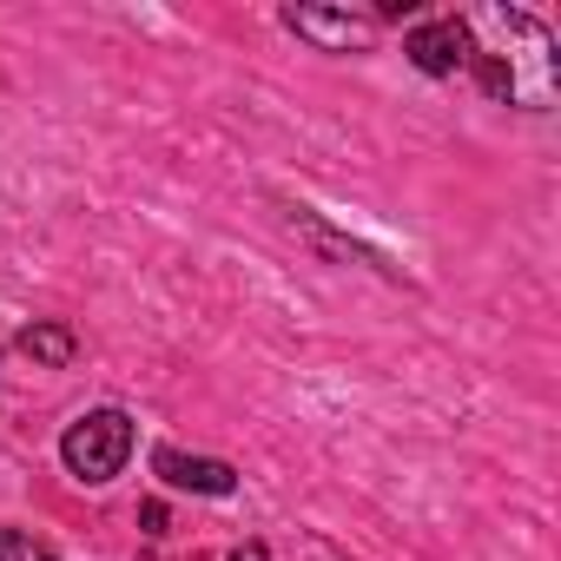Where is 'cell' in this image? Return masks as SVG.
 I'll return each instance as SVG.
<instances>
[{
	"mask_svg": "<svg viewBox=\"0 0 561 561\" xmlns=\"http://www.w3.org/2000/svg\"><path fill=\"white\" fill-rule=\"evenodd\" d=\"M139 528H146V535H165V502H146V508H139Z\"/></svg>",
	"mask_w": 561,
	"mask_h": 561,
	"instance_id": "8",
	"label": "cell"
},
{
	"mask_svg": "<svg viewBox=\"0 0 561 561\" xmlns=\"http://www.w3.org/2000/svg\"><path fill=\"white\" fill-rule=\"evenodd\" d=\"M231 561H271V548H264V541H244V548H238Z\"/></svg>",
	"mask_w": 561,
	"mask_h": 561,
	"instance_id": "9",
	"label": "cell"
},
{
	"mask_svg": "<svg viewBox=\"0 0 561 561\" xmlns=\"http://www.w3.org/2000/svg\"><path fill=\"white\" fill-rule=\"evenodd\" d=\"M126 456H133V416L126 410H93L60 436V462L80 482H113L126 469Z\"/></svg>",
	"mask_w": 561,
	"mask_h": 561,
	"instance_id": "1",
	"label": "cell"
},
{
	"mask_svg": "<svg viewBox=\"0 0 561 561\" xmlns=\"http://www.w3.org/2000/svg\"><path fill=\"white\" fill-rule=\"evenodd\" d=\"M476 80H482L489 100H515V67L502 54H476Z\"/></svg>",
	"mask_w": 561,
	"mask_h": 561,
	"instance_id": "6",
	"label": "cell"
},
{
	"mask_svg": "<svg viewBox=\"0 0 561 561\" xmlns=\"http://www.w3.org/2000/svg\"><path fill=\"white\" fill-rule=\"evenodd\" d=\"M403 54H410L430 80H443V73H456L476 47H469V27H462V21H430V27H416V34H410V47H403Z\"/></svg>",
	"mask_w": 561,
	"mask_h": 561,
	"instance_id": "4",
	"label": "cell"
},
{
	"mask_svg": "<svg viewBox=\"0 0 561 561\" xmlns=\"http://www.w3.org/2000/svg\"><path fill=\"white\" fill-rule=\"evenodd\" d=\"M21 351H27L34 364H47V370H67V364L80 357V337H73L67 324H27V331H21Z\"/></svg>",
	"mask_w": 561,
	"mask_h": 561,
	"instance_id": "5",
	"label": "cell"
},
{
	"mask_svg": "<svg viewBox=\"0 0 561 561\" xmlns=\"http://www.w3.org/2000/svg\"><path fill=\"white\" fill-rule=\"evenodd\" d=\"M152 469H159L165 489H192V495H231L238 489V469L231 462L185 456V449H152Z\"/></svg>",
	"mask_w": 561,
	"mask_h": 561,
	"instance_id": "3",
	"label": "cell"
},
{
	"mask_svg": "<svg viewBox=\"0 0 561 561\" xmlns=\"http://www.w3.org/2000/svg\"><path fill=\"white\" fill-rule=\"evenodd\" d=\"M285 27L305 34V41L324 47V54H364V47L377 41V27H370L364 14H344V8H291Z\"/></svg>",
	"mask_w": 561,
	"mask_h": 561,
	"instance_id": "2",
	"label": "cell"
},
{
	"mask_svg": "<svg viewBox=\"0 0 561 561\" xmlns=\"http://www.w3.org/2000/svg\"><path fill=\"white\" fill-rule=\"evenodd\" d=\"M0 561H60L47 541H34V535H21V528H0Z\"/></svg>",
	"mask_w": 561,
	"mask_h": 561,
	"instance_id": "7",
	"label": "cell"
}]
</instances>
